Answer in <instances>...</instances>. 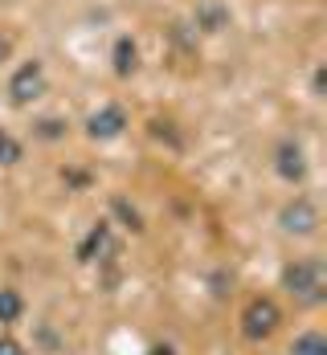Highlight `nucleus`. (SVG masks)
<instances>
[{"label": "nucleus", "instance_id": "1", "mask_svg": "<svg viewBox=\"0 0 327 355\" xmlns=\"http://www.w3.org/2000/svg\"><path fill=\"white\" fill-rule=\"evenodd\" d=\"M283 290L303 306H319L327 298V266L324 257H299L283 270Z\"/></svg>", "mask_w": 327, "mask_h": 355}, {"label": "nucleus", "instance_id": "2", "mask_svg": "<svg viewBox=\"0 0 327 355\" xmlns=\"http://www.w3.org/2000/svg\"><path fill=\"white\" fill-rule=\"evenodd\" d=\"M278 327H283V306L274 298L262 294V298H250L246 302V311H242V335L250 343H266Z\"/></svg>", "mask_w": 327, "mask_h": 355}, {"label": "nucleus", "instance_id": "3", "mask_svg": "<svg viewBox=\"0 0 327 355\" xmlns=\"http://www.w3.org/2000/svg\"><path fill=\"white\" fill-rule=\"evenodd\" d=\"M278 225H283V233H291V237H311V233L319 229V209H315V200H311V196L287 200V205L278 209Z\"/></svg>", "mask_w": 327, "mask_h": 355}, {"label": "nucleus", "instance_id": "4", "mask_svg": "<svg viewBox=\"0 0 327 355\" xmlns=\"http://www.w3.org/2000/svg\"><path fill=\"white\" fill-rule=\"evenodd\" d=\"M45 94V70L29 62V66H21V70L12 73V82H8V98H12V107H29Z\"/></svg>", "mask_w": 327, "mask_h": 355}, {"label": "nucleus", "instance_id": "5", "mask_svg": "<svg viewBox=\"0 0 327 355\" xmlns=\"http://www.w3.org/2000/svg\"><path fill=\"white\" fill-rule=\"evenodd\" d=\"M274 172L287 180V184H303L307 180V151H303V143L283 139L274 147Z\"/></svg>", "mask_w": 327, "mask_h": 355}, {"label": "nucleus", "instance_id": "6", "mask_svg": "<svg viewBox=\"0 0 327 355\" xmlns=\"http://www.w3.org/2000/svg\"><path fill=\"white\" fill-rule=\"evenodd\" d=\"M123 131H127V110L123 107H103V110H94V114L86 119V135L99 139V143L119 139Z\"/></svg>", "mask_w": 327, "mask_h": 355}, {"label": "nucleus", "instance_id": "7", "mask_svg": "<svg viewBox=\"0 0 327 355\" xmlns=\"http://www.w3.org/2000/svg\"><path fill=\"white\" fill-rule=\"evenodd\" d=\"M110 249V225L107 220H99L90 233H86V241L78 245V261H94L99 253H107Z\"/></svg>", "mask_w": 327, "mask_h": 355}, {"label": "nucleus", "instance_id": "8", "mask_svg": "<svg viewBox=\"0 0 327 355\" xmlns=\"http://www.w3.org/2000/svg\"><path fill=\"white\" fill-rule=\"evenodd\" d=\"M291 355H327V339L319 331H303L291 343Z\"/></svg>", "mask_w": 327, "mask_h": 355}, {"label": "nucleus", "instance_id": "9", "mask_svg": "<svg viewBox=\"0 0 327 355\" xmlns=\"http://www.w3.org/2000/svg\"><path fill=\"white\" fill-rule=\"evenodd\" d=\"M25 315V298L17 290H0V322H21Z\"/></svg>", "mask_w": 327, "mask_h": 355}, {"label": "nucleus", "instance_id": "10", "mask_svg": "<svg viewBox=\"0 0 327 355\" xmlns=\"http://www.w3.org/2000/svg\"><path fill=\"white\" fill-rule=\"evenodd\" d=\"M21 155H25L21 139H12V135L0 127V168H12V164H21Z\"/></svg>", "mask_w": 327, "mask_h": 355}, {"label": "nucleus", "instance_id": "11", "mask_svg": "<svg viewBox=\"0 0 327 355\" xmlns=\"http://www.w3.org/2000/svg\"><path fill=\"white\" fill-rule=\"evenodd\" d=\"M131 70H135V45L123 37V41L115 45V73H123V78H127Z\"/></svg>", "mask_w": 327, "mask_h": 355}, {"label": "nucleus", "instance_id": "12", "mask_svg": "<svg viewBox=\"0 0 327 355\" xmlns=\"http://www.w3.org/2000/svg\"><path fill=\"white\" fill-rule=\"evenodd\" d=\"M110 209H115V216H123V225H127V229H135V233L144 229V216L135 213V209H131L123 196H115V200H110Z\"/></svg>", "mask_w": 327, "mask_h": 355}, {"label": "nucleus", "instance_id": "13", "mask_svg": "<svg viewBox=\"0 0 327 355\" xmlns=\"http://www.w3.org/2000/svg\"><path fill=\"white\" fill-rule=\"evenodd\" d=\"M37 135H41V139H62L66 127H62L58 119H45V123H37Z\"/></svg>", "mask_w": 327, "mask_h": 355}, {"label": "nucleus", "instance_id": "14", "mask_svg": "<svg viewBox=\"0 0 327 355\" xmlns=\"http://www.w3.org/2000/svg\"><path fill=\"white\" fill-rule=\"evenodd\" d=\"M0 355H25V347H21L12 335H0Z\"/></svg>", "mask_w": 327, "mask_h": 355}, {"label": "nucleus", "instance_id": "15", "mask_svg": "<svg viewBox=\"0 0 327 355\" xmlns=\"http://www.w3.org/2000/svg\"><path fill=\"white\" fill-rule=\"evenodd\" d=\"M147 355H176V347H168V343H160V347H151Z\"/></svg>", "mask_w": 327, "mask_h": 355}, {"label": "nucleus", "instance_id": "16", "mask_svg": "<svg viewBox=\"0 0 327 355\" xmlns=\"http://www.w3.org/2000/svg\"><path fill=\"white\" fill-rule=\"evenodd\" d=\"M4 53H8V37H0V58H4Z\"/></svg>", "mask_w": 327, "mask_h": 355}]
</instances>
